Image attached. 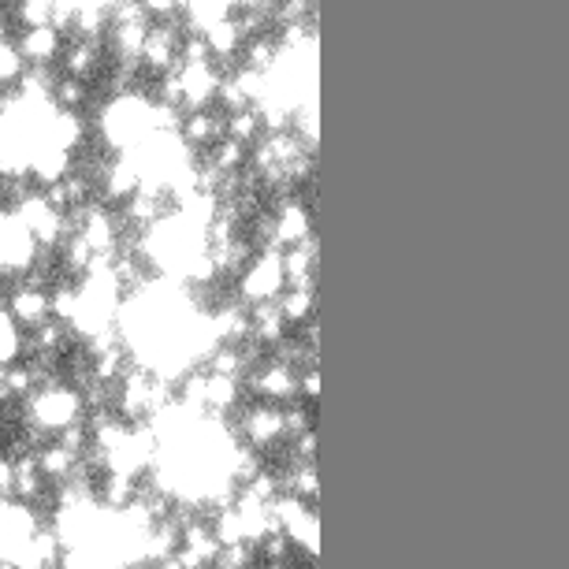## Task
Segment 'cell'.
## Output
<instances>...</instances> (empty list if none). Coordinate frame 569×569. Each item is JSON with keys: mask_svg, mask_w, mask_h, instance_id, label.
Instances as JSON below:
<instances>
[{"mask_svg": "<svg viewBox=\"0 0 569 569\" xmlns=\"http://www.w3.org/2000/svg\"><path fill=\"white\" fill-rule=\"evenodd\" d=\"M19 53L27 56V60H34V64H45V60H53L56 53H60V30L56 27H27V34H23V45H19Z\"/></svg>", "mask_w": 569, "mask_h": 569, "instance_id": "1", "label": "cell"}]
</instances>
